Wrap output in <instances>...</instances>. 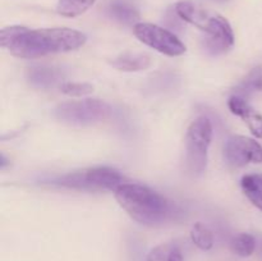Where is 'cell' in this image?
<instances>
[{
  "mask_svg": "<svg viewBox=\"0 0 262 261\" xmlns=\"http://www.w3.org/2000/svg\"><path fill=\"white\" fill-rule=\"evenodd\" d=\"M84 42V33L64 27L30 30L23 26H12L0 32V45L7 48L12 55L22 59L77 50Z\"/></svg>",
  "mask_w": 262,
  "mask_h": 261,
  "instance_id": "obj_1",
  "label": "cell"
},
{
  "mask_svg": "<svg viewBox=\"0 0 262 261\" xmlns=\"http://www.w3.org/2000/svg\"><path fill=\"white\" fill-rule=\"evenodd\" d=\"M115 199L132 219L145 225L163 222L169 214V204L148 187L124 183L115 191Z\"/></svg>",
  "mask_w": 262,
  "mask_h": 261,
  "instance_id": "obj_2",
  "label": "cell"
},
{
  "mask_svg": "<svg viewBox=\"0 0 262 261\" xmlns=\"http://www.w3.org/2000/svg\"><path fill=\"white\" fill-rule=\"evenodd\" d=\"M176 13L181 19L196 26L207 33L204 45L212 55L224 53L234 44L232 27L220 14L207 12L188 2H179L176 5Z\"/></svg>",
  "mask_w": 262,
  "mask_h": 261,
  "instance_id": "obj_3",
  "label": "cell"
},
{
  "mask_svg": "<svg viewBox=\"0 0 262 261\" xmlns=\"http://www.w3.org/2000/svg\"><path fill=\"white\" fill-rule=\"evenodd\" d=\"M54 115L68 124L86 125L107 119L112 115V106L97 99L77 100L58 105Z\"/></svg>",
  "mask_w": 262,
  "mask_h": 261,
  "instance_id": "obj_4",
  "label": "cell"
},
{
  "mask_svg": "<svg viewBox=\"0 0 262 261\" xmlns=\"http://www.w3.org/2000/svg\"><path fill=\"white\" fill-rule=\"evenodd\" d=\"M212 125L206 117H200L189 125L186 138L187 166L193 174L205 170L207 164V150L211 143Z\"/></svg>",
  "mask_w": 262,
  "mask_h": 261,
  "instance_id": "obj_5",
  "label": "cell"
},
{
  "mask_svg": "<svg viewBox=\"0 0 262 261\" xmlns=\"http://www.w3.org/2000/svg\"><path fill=\"white\" fill-rule=\"evenodd\" d=\"M58 184L73 188H90V189H110L117 191L120 186L125 183V179L118 170L106 166L92 168L89 170L68 174L56 182Z\"/></svg>",
  "mask_w": 262,
  "mask_h": 261,
  "instance_id": "obj_6",
  "label": "cell"
},
{
  "mask_svg": "<svg viewBox=\"0 0 262 261\" xmlns=\"http://www.w3.org/2000/svg\"><path fill=\"white\" fill-rule=\"evenodd\" d=\"M135 36L145 45L168 56H179L186 53L184 44L174 33L152 23H137L133 27Z\"/></svg>",
  "mask_w": 262,
  "mask_h": 261,
  "instance_id": "obj_7",
  "label": "cell"
},
{
  "mask_svg": "<svg viewBox=\"0 0 262 261\" xmlns=\"http://www.w3.org/2000/svg\"><path fill=\"white\" fill-rule=\"evenodd\" d=\"M225 158L233 166H245L250 163H262V146L246 136L229 138L225 146Z\"/></svg>",
  "mask_w": 262,
  "mask_h": 261,
  "instance_id": "obj_8",
  "label": "cell"
},
{
  "mask_svg": "<svg viewBox=\"0 0 262 261\" xmlns=\"http://www.w3.org/2000/svg\"><path fill=\"white\" fill-rule=\"evenodd\" d=\"M63 73L56 68L50 67H33L28 72V79L31 83L36 87L41 89H49V87L55 86L56 83L61 81Z\"/></svg>",
  "mask_w": 262,
  "mask_h": 261,
  "instance_id": "obj_9",
  "label": "cell"
},
{
  "mask_svg": "<svg viewBox=\"0 0 262 261\" xmlns=\"http://www.w3.org/2000/svg\"><path fill=\"white\" fill-rule=\"evenodd\" d=\"M113 67L119 71L124 72H137L145 71L151 66L150 56L146 54H123L112 61Z\"/></svg>",
  "mask_w": 262,
  "mask_h": 261,
  "instance_id": "obj_10",
  "label": "cell"
},
{
  "mask_svg": "<svg viewBox=\"0 0 262 261\" xmlns=\"http://www.w3.org/2000/svg\"><path fill=\"white\" fill-rule=\"evenodd\" d=\"M242 188L251 202L262 211V176L248 174L242 178Z\"/></svg>",
  "mask_w": 262,
  "mask_h": 261,
  "instance_id": "obj_11",
  "label": "cell"
},
{
  "mask_svg": "<svg viewBox=\"0 0 262 261\" xmlns=\"http://www.w3.org/2000/svg\"><path fill=\"white\" fill-rule=\"evenodd\" d=\"M109 12L115 19L123 23H133L138 19L137 9L124 0H114L110 3Z\"/></svg>",
  "mask_w": 262,
  "mask_h": 261,
  "instance_id": "obj_12",
  "label": "cell"
},
{
  "mask_svg": "<svg viewBox=\"0 0 262 261\" xmlns=\"http://www.w3.org/2000/svg\"><path fill=\"white\" fill-rule=\"evenodd\" d=\"M260 90H262V68L257 67L241 82L239 86L235 89L234 95L247 99L253 92L260 91Z\"/></svg>",
  "mask_w": 262,
  "mask_h": 261,
  "instance_id": "obj_13",
  "label": "cell"
},
{
  "mask_svg": "<svg viewBox=\"0 0 262 261\" xmlns=\"http://www.w3.org/2000/svg\"><path fill=\"white\" fill-rule=\"evenodd\" d=\"M95 2L96 0H59L56 10L64 17L73 18L83 14L95 4Z\"/></svg>",
  "mask_w": 262,
  "mask_h": 261,
  "instance_id": "obj_14",
  "label": "cell"
},
{
  "mask_svg": "<svg viewBox=\"0 0 262 261\" xmlns=\"http://www.w3.org/2000/svg\"><path fill=\"white\" fill-rule=\"evenodd\" d=\"M191 240L200 250L209 251L214 246L212 233L201 223H196L191 229Z\"/></svg>",
  "mask_w": 262,
  "mask_h": 261,
  "instance_id": "obj_15",
  "label": "cell"
},
{
  "mask_svg": "<svg viewBox=\"0 0 262 261\" xmlns=\"http://www.w3.org/2000/svg\"><path fill=\"white\" fill-rule=\"evenodd\" d=\"M232 248L241 257H250L256 250V240L248 233H241L233 240Z\"/></svg>",
  "mask_w": 262,
  "mask_h": 261,
  "instance_id": "obj_16",
  "label": "cell"
},
{
  "mask_svg": "<svg viewBox=\"0 0 262 261\" xmlns=\"http://www.w3.org/2000/svg\"><path fill=\"white\" fill-rule=\"evenodd\" d=\"M241 118L247 123L248 128L255 137L262 138V115L260 113H257L253 107L250 106L241 115Z\"/></svg>",
  "mask_w": 262,
  "mask_h": 261,
  "instance_id": "obj_17",
  "label": "cell"
},
{
  "mask_svg": "<svg viewBox=\"0 0 262 261\" xmlns=\"http://www.w3.org/2000/svg\"><path fill=\"white\" fill-rule=\"evenodd\" d=\"M60 91L68 96L81 97L91 94L94 91V86L90 83H81V82H64L60 84Z\"/></svg>",
  "mask_w": 262,
  "mask_h": 261,
  "instance_id": "obj_18",
  "label": "cell"
},
{
  "mask_svg": "<svg viewBox=\"0 0 262 261\" xmlns=\"http://www.w3.org/2000/svg\"><path fill=\"white\" fill-rule=\"evenodd\" d=\"M173 248H170L169 245H160L156 246L155 248L150 251L146 261H169V256Z\"/></svg>",
  "mask_w": 262,
  "mask_h": 261,
  "instance_id": "obj_19",
  "label": "cell"
},
{
  "mask_svg": "<svg viewBox=\"0 0 262 261\" xmlns=\"http://www.w3.org/2000/svg\"><path fill=\"white\" fill-rule=\"evenodd\" d=\"M228 105H229L230 112H232L233 114L238 115V117H241V115H242L243 113L251 106V105L247 102V99H243V97L238 96V95H233V96L229 99Z\"/></svg>",
  "mask_w": 262,
  "mask_h": 261,
  "instance_id": "obj_20",
  "label": "cell"
},
{
  "mask_svg": "<svg viewBox=\"0 0 262 261\" xmlns=\"http://www.w3.org/2000/svg\"><path fill=\"white\" fill-rule=\"evenodd\" d=\"M169 261H183V256H182L181 251L178 248H173L169 256Z\"/></svg>",
  "mask_w": 262,
  "mask_h": 261,
  "instance_id": "obj_21",
  "label": "cell"
},
{
  "mask_svg": "<svg viewBox=\"0 0 262 261\" xmlns=\"http://www.w3.org/2000/svg\"><path fill=\"white\" fill-rule=\"evenodd\" d=\"M5 164H7V160H5V156L2 154V168H4Z\"/></svg>",
  "mask_w": 262,
  "mask_h": 261,
  "instance_id": "obj_22",
  "label": "cell"
},
{
  "mask_svg": "<svg viewBox=\"0 0 262 261\" xmlns=\"http://www.w3.org/2000/svg\"><path fill=\"white\" fill-rule=\"evenodd\" d=\"M217 2H225V0H217Z\"/></svg>",
  "mask_w": 262,
  "mask_h": 261,
  "instance_id": "obj_23",
  "label": "cell"
}]
</instances>
